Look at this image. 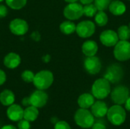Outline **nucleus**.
I'll use <instances>...</instances> for the list:
<instances>
[{
  "label": "nucleus",
  "instance_id": "f257e3e1",
  "mask_svg": "<svg viewBox=\"0 0 130 129\" xmlns=\"http://www.w3.org/2000/svg\"><path fill=\"white\" fill-rule=\"evenodd\" d=\"M111 92L110 83L104 78L97 79L91 87V94L98 100H104Z\"/></svg>",
  "mask_w": 130,
  "mask_h": 129
},
{
  "label": "nucleus",
  "instance_id": "f03ea898",
  "mask_svg": "<svg viewBox=\"0 0 130 129\" xmlns=\"http://www.w3.org/2000/svg\"><path fill=\"white\" fill-rule=\"evenodd\" d=\"M108 121L115 126H120L123 125L126 119V113L121 105H113L108 108L107 113Z\"/></svg>",
  "mask_w": 130,
  "mask_h": 129
},
{
  "label": "nucleus",
  "instance_id": "7ed1b4c3",
  "mask_svg": "<svg viewBox=\"0 0 130 129\" xmlns=\"http://www.w3.org/2000/svg\"><path fill=\"white\" fill-rule=\"evenodd\" d=\"M53 75L50 71L43 70L34 75L33 83L37 89L45 90L53 84Z\"/></svg>",
  "mask_w": 130,
  "mask_h": 129
},
{
  "label": "nucleus",
  "instance_id": "20e7f679",
  "mask_svg": "<svg viewBox=\"0 0 130 129\" xmlns=\"http://www.w3.org/2000/svg\"><path fill=\"white\" fill-rule=\"evenodd\" d=\"M74 119L77 125L82 128H90L94 123V116L88 109L80 108L74 116Z\"/></svg>",
  "mask_w": 130,
  "mask_h": 129
},
{
  "label": "nucleus",
  "instance_id": "39448f33",
  "mask_svg": "<svg viewBox=\"0 0 130 129\" xmlns=\"http://www.w3.org/2000/svg\"><path fill=\"white\" fill-rule=\"evenodd\" d=\"M123 75L124 71L123 67L118 63H113L108 66L104 75V78L110 84H117L123 79Z\"/></svg>",
  "mask_w": 130,
  "mask_h": 129
},
{
  "label": "nucleus",
  "instance_id": "423d86ee",
  "mask_svg": "<svg viewBox=\"0 0 130 129\" xmlns=\"http://www.w3.org/2000/svg\"><path fill=\"white\" fill-rule=\"evenodd\" d=\"M113 55L117 60L125 62L130 59V42L128 40H120L114 46Z\"/></svg>",
  "mask_w": 130,
  "mask_h": 129
},
{
  "label": "nucleus",
  "instance_id": "0eeeda50",
  "mask_svg": "<svg viewBox=\"0 0 130 129\" xmlns=\"http://www.w3.org/2000/svg\"><path fill=\"white\" fill-rule=\"evenodd\" d=\"M110 97L112 101L117 105L125 104L127 99L129 97V88L123 85L115 87L110 92Z\"/></svg>",
  "mask_w": 130,
  "mask_h": 129
},
{
  "label": "nucleus",
  "instance_id": "6e6552de",
  "mask_svg": "<svg viewBox=\"0 0 130 129\" xmlns=\"http://www.w3.org/2000/svg\"><path fill=\"white\" fill-rule=\"evenodd\" d=\"M63 14L65 17L69 21L78 20L84 15L83 6L82 4L78 2L69 3V5H67L64 8Z\"/></svg>",
  "mask_w": 130,
  "mask_h": 129
},
{
  "label": "nucleus",
  "instance_id": "1a4fd4ad",
  "mask_svg": "<svg viewBox=\"0 0 130 129\" xmlns=\"http://www.w3.org/2000/svg\"><path fill=\"white\" fill-rule=\"evenodd\" d=\"M95 24L91 21H82L76 25L75 32L82 38H88L95 32Z\"/></svg>",
  "mask_w": 130,
  "mask_h": 129
},
{
  "label": "nucleus",
  "instance_id": "9d476101",
  "mask_svg": "<svg viewBox=\"0 0 130 129\" xmlns=\"http://www.w3.org/2000/svg\"><path fill=\"white\" fill-rule=\"evenodd\" d=\"M102 65L100 59L95 56H88L84 61V68L85 71L92 75H97L100 72Z\"/></svg>",
  "mask_w": 130,
  "mask_h": 129
},
{
  "label": "nucleus",
  "instance_id": "9b49d317",
  "mask_svg": "<svg viewBox=\"0 0 130 129\" xmlns=\"http://www.w3.org/2000/svg\"><path fill=\"white\" fill-rule=\"evenodd\" d=\"M10 31L17 36L24 35L29 29L28 24L21 18H14L9 24Z\"/></svg>",
  "mask_w": 130,
  "mask_h": 129
},
{
  "label": "nucleus",
  "instance_id": "f8f14e48",
  "mask_svg": "<svg viewBox=\"0 0 130 129\" xmlns=\"http://www.w3.org/2000/svg\"><path fill=\"white\" fill-rule=\"evenodd\" d=\"M30 97V105L34 106L37 108H42L43 107L48 100V95L44 90H37L33 92Z\"/></svg>",
  "mask_w": 130,
  "mask_h": 129
},
{
  "label": "nucleus",
  "instance_id": "ddd939ff",
  "mask_svg": "<svg viewBox=\"0 0 130 129\" xmlns=\"http://www.w3.org/2000/svg\"><path fill=\"white\" fill-rule=\"evenodd\" d=\"M100 41L104 46L107 47H112L118 43L119 37L116 31L113 30H106L101 33Z\"/></svg>",
  "mask_w": 130,
  "mask_h": 129
},
{
  "label": "nucleus",
  "instance_id": "4468645a",
  "mask_svg": "<svg viewBox=\"0 0 130 129\" xmlns=\"http://www.w3.org/2000/svg\"><path fill=\"white\" fill-rule=\"evenodd\" d=\"M91 113L93 116L96 118L101 119L107 116L108 107L106 103L104 101H101V100H99L94 103V104L91 106Z\"/></svg>",
  "mask_w": 130,
  "mask_h": 129
},
{
  "label": "nucleus",
  "instance_id": "2eb2a0df",
  "mask_svg": "<svg viewBox=\"0 0 130 129\" xmlns=\"http://www.w3.org/2000/svg\"><path fill=\"white\" fill-rule=\"evenodd\" d=\"M7 116L8 118L13 122H18L23 119L24 109L21 106L17 104H11L7 109Z\"/></svg>",
  "mask_w": 130,
  "mask_h": 129
},
{
  "label": "nucleus",
  "instance_id": "dca6fc26",
  "mask_svg": "<svg viewBox=\"0 0 130 129\" xmlns=\"http://www.w3.org/2000/svg\"><path fill=\"white\" fill-rule=\"evenodd\" d=\"M21 59L18 54L15 52H10L7 54L4 58V65L9 69L16 68L21 64Z\"/></svg>",
  "mask_w": 130,
  "mask_h": 129
},
{
  "label": "nucleus",
  "instance_id": "f3484780",
  "mask_svg": "<svg viewBox=\"0 0 130 129\" xmlns=\"http://www.w3.org/2000/svg\"><path fill=\"white\" fill-rule=\"evenodd\" d=\"M109 11L111 14L116 16L123 15L126 11V6L124 2L120 0H113L110 2L108 7Z\"/></svg>",
  "mask_w": 130,
  "mask_h": 129
},
{
  "label": "nucleus",
  "instance_id": "a211bd4d",
  "mask_svg": "<svg viewBox=\"0 0 130 129\" xmlns=\"http://www.w3.org/2000/svg\"><path fill=\"white\" fill-rule=\"evenodd\" d=\"M82 52L85 56H94L97 54L98 50V46L97 43L94 40H87L85 41L82 46Z\"/></svg>",
  "mask_w": 130,
  "mask_h": 129
},
{
  "label": "nucleus",
  "instance_id": "6ab92c4d",
  "mask_svg": "<svg viewBox=\"0 0 130 129\" xmlns=\"http://www.w3.org/2000/svg\"><path fill=\"white\" fill-rule=\"evenodd\" d=\"M94 103V97L88 93L82 94L78 99V104L81 108L89 109Z\"/></svg>",
  "mask_w": 130,
  "mask_h": 129
},
{
  "label": "nucleus",
  "instance_id": "aec40b11",
  "mask_svg": "<svg viewBox=\"0 0 130 129\" xmlns=\"http://www.w3.org/2000/svg\"><path fill=\"white\" fill-rule=\"evenodd\" d=\"M15 97L14 93L10 90H4L0 94V103L5 106H9L14 103Z\"/></svg>",
  "mask_w": 130,
  "mask_h": 129
},
{
  "label": "nucleus",
  "instance_id": "412c9836",
  "mask_svg": "<svg viewBox=\"0 0 130 129\" xmlns=\"http://www.w3.org/2000/svg\"><path fill=\"white\" fill-rule=\"evenodd\" d=\"M39 115V111L38 108L34 106H29L26 107V109L24 110V116L23 119L30 122L35 121Z\"/></svg>",
  "mask_w": 130,
  "mask_h": 129
},
{
  "label": "nucleus",
  "instance_id": "4be33fe9",
  "mask_svg": "<svg viewBox=\"0 0 130 129\" xmlns=\"http://www.w3.org/2000/svg\"><path fill=\"white\" fill-rule=\"evenodd\" d=\"M59 30L60 31L66 35H69L75 32L76 30V25L74 22L72 21H63L60 25H59Z\"/></svg>",
  "mask_w": 130,
  "mask_h": 129
},
{
  "label": "nucleus",
  "instance_id": "5701e85b",
  "mask_svg": "<svg viewBox=\"0 0 130 129\" xmlns=\"http://www.w3.org/2000/svg\"><path fill=\"white\" fill-rule=\"evenodd\" d=\"M95 23L100 27H104L108 22V16L104 11H98L94 16Z\"/></svg>",
  "mask_w": 130,
  "mask_h": 129
},
{
  "label": "nucleus",
  "instance_id": "b1692460",
  "mask_svg": "<svg viewBox=\"0 0 130 129\" xmlns=\"http://www.w3.org/2000/svg\"><path fill=\"white\" fill-rule=\"evenodd\" d=\"M117 33L120 40H129L130 39V29L127 25H121Z\"/></svg>",
  "mask_w": 130,
  "mask_h": 129
},
{
  "label": "nucleus",
  "instance_id": "393cba45",
  "mask_svg": "<svg viewBox=\"0 0 130 129\" xmlns=\"http://www.w3.org/2000/svg\"><path fill=\"white\" fill-rule=\"evenodd\" d=\"M7 5L14 10H19L24 8L27 4V0H5Z\"/></svg>",
  "mask_w": 130,
  "mask_h": 129
},
{
  "label": "nucleus",
  "instance_id": "a878e982",
  "mask_svg": "<svg viewBox=\"0 0 130 129\" xmlns=\"http://www.w3.org/2000/svg\"><path fill=\"white\" fill-rule=\"evenodd\" d=\"M98 11L97 8L92 3L88 4V5H85V6H83V14L86 17H94Z\"/></svg>",
  "mask_w": 130,
  "mask_h": 129
},
{
  "label": "nucleus",
  "instance_id": "bb28decb",
  "mask_svg": "<svg viewBox=\"0 0 130 129\" xmlns=\"http://www.w3.org/2000/svg\"><path fill=\"white\" fill-rule=\"evenodd\" d=\"M94 5L97 8L98 11H105L108 8L110 0H94Z\"/></svg>",
  "mask_w": 130,
  "mask_h": 129
},
{
  "label": "nucleus",
  "instance_id": "cd10ccee",
  "mask_svg": "<svg viewBox=\"0 0 130 129\" xmlns=\"http://www.w3.org/2000/svg\"><path fill=\"white\" fill-rule=\"evenodd\" d=\"M34 75H35L34 74L33 71L30 70H25L21 74V78L26 83H31L34 81Z\"/></svg>",
  "mask_w": 130,
  "mask_h": 129
},
{
  "label": "nucleus",
  "instance_id": "c85d7f7f",
  "mask_svg": "<svg viewBox=\"0 0 130 129\" xmlns=\"http://www.w3.org/2000/svg\"><path fill=\"white\" fill-rule=\"evenodd\" d=\"M18 129H30V122L24 119H21L18 123Z\"/></svg>",
  "mask_w": 130,
  "mask_h": 129
},
{
  "label": "nucleus",
  "instance_id": "c756f323",
  "mask_svg": "<svg viewBox=\"0 0 130 129\" xmlns=\"http://www.w3.org/2000/svg\"><path fill=\"white\" fill-rule=\"evenodd\" d=\"M54 129H71L70 125L65 121H58L54 126Z\"/></svg>",
  "mask_w": 130,
  "mask_h": 129
},
{
  "label": "nucleus",
  "instance_id": "7c9ffc66",
  "mask_svg": "<svg viewBox=\"0 0 130 129\" xmlns=\"http://www.w3.org/2000/svg\"><path fill=\"white\" fill-rule=\"evenodd\" d=\"M92 129H107L106 127V125L104 122L102 121H97V122H94V123L93 124Z\"/></svg>",
  "mask_w": 130,
  "mask_h": 129
},
{
  "label": "nucleus",
  "instance_id": "2f4dec72",
  "mask_svg": "<svg viewBox=\"0 0 130 129\" xmlns=\"http://www.w3.org/2000/svg\"><path fill=\"white\" fill-rule=\"evenodd\" d=\"M8 14V9L4 5L0 4V18L5 17Z\"/></svg>",
  "mask_w": 130,
  "mask_h": 129
},
{
  "label": "nucleus",
  "instance_id": "473e14b6",
  "mask_svg": "<svg viewBox=\"0 0 130 129\" xmlns=\"http://www.w3.org/2000/svg\"><path fill=\"white\" fill-rule=\"evenodd\" d=\"M6 81V75L5 71L0 69V85H2Z\"/></svg>",
  "mask_w": 130,
  "mask_h": 129
},
{
  "label": "nucleus",
  "instance_id": "72a5a7b5",
  "mask_svg": "<svg viewBox=\"0 0 130 129\" xmlns=\"http://www.w3.org/2000/svg\"><path fill=\"white\" fill-rule=\"evenodd\" d=\"M21 103H22V105H23L24 106H26V107H27V106H31V105H30V97H24V98L22 100Z\"/></svg>",
  "mask_w": 130,
  "mask_h": 129
},
{
  "label": "nucleus",
  "instance_id": "f704fd0d",
  "mask_svg": "<svg viewBox=\"0 0 130 129\" xmlns=\"http://www.w3.org/2000/svg\"><path fill=\"white\" fill-rule=\"evenodd\" d=\"M125 109L130 112V97L127 99V100L125 103Z\"/></svg>",
  "mask_w": 130,
  "mask_h": 129
},
{
  "label": "nucleus",
  "instance_id": "c9c22d12",
  "mask_svg": "<svg viewBox=\"0 0 130 129\" xmlns=\"http://www.w3.org/2000/svg\"><path fill=\"white\" fill-rule=\"evenodd\" d=\"M80 2H81V4H82V5H88V4H91L93 2H94V0H79Z\"/></svg>",
  "mask_w": 130,
  "mask_h": 129
},
{
  "label": "nucleus",
  "instance_id": "e433bc0d",
  "mask_svg": "<svg viewBox=\"0 0 130 129\" xmlns=\"http://www.w3.org/2000/svg\"><path fill=\"white\" fill-rule=\"evenodd\" d=\"M0 129H18L16 127H14V125H4L3 127H2Z\"/></svg>",
  "mask_w": 130,
  "mask_h": 129
},
{
  "label": "nucleus",
  "instance_id": "4c0bfd02",
  "mask_svg": "<svg viewBox=\"0 0 130 129\" xmlns=\"http://www.w3.org/2000/svg\"><path fill=\"white\" fill-rule=\"evenodd\" d=\"M68 3H72V2H77L78 0H65Z\"/></svg>",
  "mask_w": 130,
  "mask_h": 129
},
{
  "label": "nucleus",
  "instance_id": "58836bf2",
  "mask_svg": "<svg viewBox=\"0 0 130 129\" xmlns=\"http://www.w3.org/2000/svg\"><path fill=\"white\" fill-rule=\"evenodd\" d=\"M128 26H129V29H130V22H129V25H128Z\"/></svg>",
  "mask_w": 130,
  "mask_h": 129
},
{
  "label": "nucleus",
  "instance_id": "ea45409f",
  "mask_svg": "<svg viewBox=\"0 0 130 129\" xmlns=\"http://www.w3.org/2000/svg\"><path fill=\"white\" fill-rule=\"evenodd\" d=\"M3 1H5V0H0V2H3Z\"/></svg>",
  "mask_w": 130,
  "mask_h": 129
},
{
  "label": "nucleus",
  "instance_id": "a19ab883",
  "mask_svg": "<svg viewBox=\"0 0 130 129\" xmlns=\"http://www.w3.org/2000/svg\"><path fill=\"white\" fill-rule=\"evenodd\" d=\"M110 1H113V0H110Z\"/></svg>",
  "mask_w": 130,
  "mask_h": 129
},
{
  "label": "nucleus",
  "instance_id": "79ce46f5",
  "mask_svg": "<svg viewBox=\"0 0 130 129\" xmlns=\"http://www.w3.org/2000/svg\"><path fill=\"white\" fill-rule=\"evenodd\" d=\"M129 1H130V0H129Z\"/></svg>",
  "mask_w": 130,
  "mask_h": 129
}]
</instances>
